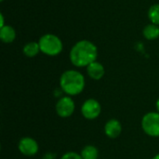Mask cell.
Here are the masks:
<instances>
[{"mask_svg": "<svg viewBox=\"0 0 159 159\" xmlns=\"http://www.w3.org/2000/svg\"><path fill=\"white\" fill-rule=\"evenodd\" d=\"M98 57L97 47L89 40L76 42L70 51V61L76 67H88Z\"/></svg>", "mask_w": 159, "mask_h": 159, "instance_id": "1", "label": "cell"}, {"mask_svg": "<svg viewBox=\"0 0 159 159\" xmlns=\"http://www.w3.org/2000/svg\"><path fill=\"white\" fill-rule=\"evenodd\" d=\"M86 81L84 75L75 70H67L60 77L61 90L69 96H76L85 89Z\"/></svg>", "mask_w": 159, "mask_h": 159, "instance_id": "2", "label": "cell"}, {"mask_svg": "<svg viewBox=\"0 0 159 159\" xmlns=\"http://www.w3.org/2000/svg\"><path fill=\"white\" fill-rule=\"evenodd\" d=\"M40 50L48 56H57L63 48V44L60 37L52 34H46L42 35L38 41Z\"/></svg>", "mask_w": 159, "mask_h": 159, "instance_id": "3", "label": "cell"}, {"mask_svg": "<svg viewBox=\"0 0 159 159\" xmlns=\"http://www.w3.org/2000/svg\"><path fill=\"white\" fill-rule=\"evenodd\" d=\"M143 131L151 137H159V113L150 112L144 115L142 120Z\"/></svg>", "mask_w": 159, "mask_h": 159, "instance_id": "4", "label": "cell"}, {"mask_svg": "<svg viewBox=\"0 0 159 159\" xmlns=\"http://www.w3.org/2000/svg\"><path fill=\"white\" fill-rule=\"evenodd\" d=\"M102 112L101 104L95 99H89L84 102L81 107V113L83 116L89 120L97 118Z\"/></svg>", "mask_w": 159, "mask_h": 159, "instance_id": "5", "label": "cell"}, {"mask_svg": "<svg viewBox=\"0 0 159 159\" xmlns=\"http://www.w3.org/2000/svg\"><path fill=\"white\" fill-rule=\"evenodd\" d=\"M75 109V102L71 97L65 96L61 98L56 103V112L57 115L62 118H66L71 116Z\"/></svg>", "mask_w": 159, "mask_h": 159, "instance_id": "6", "label": "cell"}, {"mask_svg": "<svg viewBox=\"0 0 159 159\" xmlns=\"http://www.w3.org/2000/svg\"><path fill=\"white\" fill-rule=\"evenodd\" d=\"M18 148L19 151L26 157H33L36 155L39 150L37 142L31 137H24L20 139L18 144Z\"/></svg>", "mask_w": 159, "mask_h": 159, "instance_id": "7", "label": "cell"}, {"mask_svg": "<svg viewBox=\"0 0 159 159\" xmlns=\"http://www.w3.org/2000/svg\"><path fill=\"white\" fill-rule=\"evenodd\" d=\"M122 131L121 123L117 119H110L106 122L104 126V132L106 136L110 139L117 138Z\"/></svg>", "mask_w": 159, "mask_h": 159, "instance_id": "8", "label": "cell"}, {"mask_svg": "<svg viewBox=\"0 0 159 159\" xmlns=\"http://www.w3.org/2000/svg\"><path fill=\"white\" fill-rule=\"evenodd\" d=\"M87 73L91 79L100 80L103 77L105 74V69L101 62L95 61L87 67Z\"/></svg>", "mask_w": 159, "mask_h": 159, "instance_id": "9", "label": "cell"}, {"mask_svg": "<svg viewBox=\"0 0 159 159\" xmlns=\"http://www.w3.org/2000/svg\"><path fill=\"white\" fill-rule=\"evenodd\" d=\"M0 38L6 44L12 43L16 38V31L10 25H5L0 29Z\"/></svg>", "mask_w": 159, "mask_h": 159, "instance_id": "10", "label": "cell"}, {"mask_svg": "<svg viewBox=\"0 0 159 159\" xmlns=\"http://www.w3.org/2000/svg\"><path fill=\"white\" fill-rule=\"evenodd\" d=\"M143 36L147 40H155L159 37V27L158 25L150 23L147 24L143 31Z\"/></svg>", "mask_w": 159, "mask_h": 159, "instance_id": "11", "label": "cell"}, {"mask_svg": "<svg viewBox=\"0 0 159 159\" xmlns=\"http://www.w3.org/2000/svg\"><path fill=\"white\" fill-rule=\"evenodd\" d=\"M40 47L39 44L37 42H28L24 45V47L22 48V52L23 54L28 57V58H33L35 57L39 52H40Z\"/></svg>", "mask_w": 159, "mask_h": 159, "instance_id": "12", "label": "cell"}, {"mask_svg": "<svg viewBox=\"0 0 159 159\" xmlns=\"http://www.w3.org/2000/svg\"><path fill=\"white\" fill-rule=\"evenodd\" d=\"M80 155L83 159H98L99 151L93 145H87L82 149Z\"/></svg>", "mask_w": 159, "mask_h": 159, "instance_id": "13", "label": "cell"}, {"mask_svg": "<svg viewBox=\"0 0 159 159\" xmlns=\"http://www.w3.org/2000/svg\"><path fill=\"white\" fill-rule=\"evenodd\" d=\"M148 18L152 21V23L159 25V4L151 6L148 10Z\"/></svg>", "mask_w": 159, "mask_h": 159, "instance_id": "14", "label": "cell"}, {"mask_svg": "<svg viewBox=\"0 0 159 159\" xmlns=\"http://www.w3.org/2000/svg\"><path fill=\"white\" fill-rule=\"evenodd\" d=\"M61 159H83L81 155L75 153V152H68L66 154H64Z\"/></svg>", "mask_w": 159, "mask_h": 159, "instance_id": "15", "label": "cell"}, {"mask_svg": "<svg viewBox=\"0 0 159 159\" xmlns=\"http://www.w3.org/2000/svg\"><path fill=\"white\" fill-rule=\"evenodd\" d=\"M4 22H5L4 15L1 13V14H0V28H1V27H3V26H5V23H4Z\"/></svg>", "mask_w": 159, "mask_h": 159, "instance_id": "16", "label": "cell"}, {"mask_svg": "<svg viewBox=\"0 0 159 159\" xmlns=\"http://www.w3.org/2000/svg\"><path fill=\"white\" fill-rule=\"evenodd\" d=\"M156 106H157V112L159 113V99L157 101V103H156Z\"/></svg>", "mask_w": 159, "mask_h": 159, "instance_id": "17", "label": "cell"}, {"mask_svg": "<svg viewBox=\"0 0 159 159\" xmlns=\"http://www.w3.org/2000/svg\"><path fill=\"white\" fill-rule=\"evenodd\" d=\"M152 159H159V154H157V156H155V157H154Z\"/></svg>", "mask_w": 159, "mask_h": 159, "instance_id": "18", "label": "cell"}, {"mask_svg": "<svg viewBox=\"0 0 159 159\" xmlns=\"http://www.w3.org/2000/svg\"><path fill=\"white\" fill-rule=\"evenodd\" d=\"M0 1H1V2H3V1H4V0H0Z\"/></svg>", "mask_w": 159, "mask_h": 159, "instance_id": "19", "label": "cell"}]
</instances>
